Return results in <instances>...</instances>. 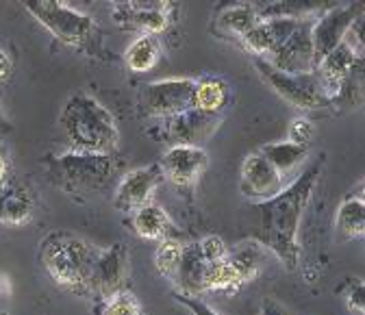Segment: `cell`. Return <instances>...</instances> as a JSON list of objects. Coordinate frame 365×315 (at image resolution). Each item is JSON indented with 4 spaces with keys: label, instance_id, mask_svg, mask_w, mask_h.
Segmentation results:
<instances>
[{
    "label": "cell",
    "instance_id": "6da1fadb",
    "mask_svg": "<svg viewBox=\"0 0 365 315\" xmlns=\"http://www.w3.org/2000/svg\"><path fill=\"white\" fill-rule=\"evenodd\" d=\"M322 172V163H315L307 172H300L279 196L265 202H257L259 231L257 239L265 250H272L287 269H296L300 263L298 229L302 213L311 200L315 183Z\"/></svg>",
    "mask_w": 365,
    "mask_h": 315
},
{
    "label": "cell",
    "instance_id": "7a4b0ae2",
    "mask_svg": "<svg viewBox=\"0 0 365 315\" xmlns=\"http://www.w3.org/2000/svg\"><path fill=\"white\" fill-rule=\"evenodd\" d=\"M98 250L72 233L55 231L41 239L39 261L59 289L85 298L94 287Z\"/></svg>",
    "mask_w": 365,
    "mask_h": 315
},
{
    "label": "cell",
    "instance_id": "3957f363",
    "mask_svg": "<svg viewBox=\"0 0 365 315\" xmlns=\"http://www.w3.org/2000/svg\"><path fill=\"white\" fill-rule=\"evenodd\" d=\"M59 124L72 153L111 155L118 148L120 130L115 118L91 94H72L61 109Z\"/></svg>",
    "mask_w": 365,
    "mask_h": 315
},
{
    "label": "cell",
    "instance_id": "277c9868",
    "mask_svg": "<svg viewBox=\"0 0 365 315\" xmlns=\"http://www.w3.org/2000/svg\"><path fill=\"white\" fill-rule=\"evenodd\" d=\"M51 181L72 198L87 200L96 194L105 192L118 165L111 155H96V153H66L61 157H53L46 161Z\"/></svg>",
    "mask_w": 365,
    "mask_h": 315
},
{
    "label": "cell",
    "instance_id": "5b68a950",
    "mask_svg": "<svg viewBox=\"0 0 365 315\" xmlns=\"http://www.w3.org/2000/svg\"><path fill=\"white\" fill-rule=\"evenodd\" d=\"M24 9L66 46L91 57L101 53L103 31L91 16L57 3V0H31V3H24Z\"/></svg>",
    "mask_w": 365,
    "mask_h": 315
},
{
    "label": "cell",
    "instance_id": "8992f818",
    "mask_svg": "<svg viewBox=\"0 0 365 315\" xmlns=\"http://www.w3.org/2000/svg\"><path fill=\"white\" fill-rule=\"evenodd\" d=\"M252 61H255L261 78L269 85V89H274V92H277L285 103H289L292 107L302 109V111H315V109H327L333 105L329 100V96L324 94L322 83H319L315 72L287 74V72L274 70L263 59H252Z\"/></svg>",
    "mask_w": 365,
    "mask_h": 315
},
{
    "label": "cell",
    "instance_id": "52a82bcc",
    "mask_svg": "<svg viewBox=\"0 0 365 315\" xmlns=\"http://www.w3.org/2000/svg\"><path fill=\"white\" fill-rule=\"evenodd\" d=\"M194 109V78H161L144 87V111L150 118H174Z\"/></svg>",
    "mask_w": 365,
    "mask_h": 315
},
{
    "label": "cell",
    "instance_id": "ba28073f",
    "mask_svg": "<svg viewBox=\"0 0 365 315\" xmlns=\"http://www.w3.org/2000/svg\"><path fill=\"white\" fill-rule=\"evenodd\" d=\"M363 18V5L352 3V5H341V7H331L319 14L317 20H313L311 26V43H313V59L315 66L322 61L333 48H337L344 41L348 29ZM315 70V68H313Z\"/></svg>",
    "mask_w": 365,
    "mask_h": 315
},
{
    "label": "cell",
    "instance_id": "9c48e42d",
    "mask_svg": "<svg viewBox=\"0 0 365 315\" xmlns=\"http://www.w3.org/2000/svg\"><path fill=\"white\" fill-rule=\"evenodd\" d=\"M176 7L172 3H161V0H155V3H118L111 9V18L113 22L124 29V31H137L140 35H161L163 31H168L172 16H174Z\"/></svg>",
    "mask_w": 365,
    "mask_h": 315
},
{
    "label": "cell",
    "instance_id": "30bf717a",
    "mask_svg": "<svg viewBox=\"0 0 365 315\" xmlns=\"http://www.w3.org/2000/svg\"><path fill=\"white\" fill-rule=\"evenodd\" d=\"M163 181L165 178L161 174L159 163L130 170L115 190L113 207L122 213H135L137 209L153 202V196L161 187Z\"/></svg>",
    "mask_w": 365,
    "mask_h": 315
},
{
    "label": "cell",
    "instance_id": "8fae6325",
    "mask_svg": "<svg viewBox=\"0 0 365 315\" xmlns=\"http://www.w3.org/2000/svg\"><path fill=\"white\" fill-rule=\"evenodd\" d=\"M289 185L287 178H283L274 165L257 150L248 155L242 163V178L240 190L252 202H265L274 196H279Z\"/></svg>",
    "mask_w": 365,
    "mask_h": 315
},
{
    "label": "cell",
    "instance_id": "7c38bea8",
    "mask_svg": "<svg viewBox=\"0 0 365 315\" xmlns=\"http://www.w3.org/2000/svg\"><path fill=\"white\" fill-rule=\"evenodd\" d=\"M311 26H313V20L309 18L302 20L300 26L289 35V39L281 43V46L263 61L272 66L274 70L287 72V74L313 72L315 59H313V43H311Z\"/></svg>",
    "mask_w": 365,
    "mask_h": 315
},
{
    "label": "cell",
    "instance_id": "4fadbf2b",
    "mask_svg": "<svg viewBox=\"0 0 365 315\" xmlns=\"http://www.w3.org/2000/svg\"><path fill=\"white\" fill-rule=\"evenodd\" d=\"M209 165V155L200 146H170L161 161V174L172 185L187 190L205 174Z\"/></svg>",
    "mask_w": 365,
    "mask_h": 315
},
{
    "label": "cell",
    "instance_id": "5bb4252c",
    "mask_svg": "<svg viewBox=\"0 0 365 315\" xmlns=\"http://www.w3.org/2000/svg\"><path fill=\"white\" fill-rule=\"evenodd\" d=\"M222 118L198 109L182 111L163 122V135L172 146H200L220 128Z\"/></svg>",
    "mask_w": 365,
    "mask_h": 315
},
{
    "label": "cell",
    "instance_id": "9a60e30c",
    "mask_svg": "<svg viewBox=\"0 0 365 315\" xmlns=\"http://www.w3.org/2000/svg\"><path fill=\"white\" fill-rule=\"evenodd\" d=\"M361 59V53H356L348 41H341L337 48H333L322 61L315 66V74L322 83L324 94L331 103L339 100V96L346 92L348 81L356 72V63Z\"/></svg>",
    "mask_w": 365,
    "mask_h": 315
},
{
    "label": "cell",
    "instance_id": "2e32d148",
    "mask_svg": "<svg viewBox=\"0 0 365 315\" xmlns=\"http://www.w3.org/2000/svg\"><path fill=\"white\" fill-rule=\"evenodd\" d=\"M130 274V257L124 244H113L105 250H98L96 269H94V287L91 296L103 300L124 289V283Z\"/></svg>",
    "mask_w": 365,
    "mask_h": 315
},
{
    "label": "cell",
    "instance_id": "e0dca14e",
    "mask_svg": "<svg viewBox=\"0 0 365 315\" xmlns=\"http://www.w3.org/2000/svg\"><path fill=\"white\" fill-rule=\"evenodd\" d=\"M300 22L302 20H294V18H269V20H261L242 39V43H244L246 51L255 59H267L274 51L281 46V43H285L289 39V35L300 26Z\"/></svg>",
    "mask_w": 365,
    "mask_h": 315
},
{
    "label": "cell",
    "instance_id": "ac0fdd59",
    "mask_svg": "<svg viewBox=\"0 0 365 315\" xmlns=\"http://www.w3.org/2000/svg\"><path fill=\"white\" fill-rule=\"evenodd\" d=\"M35 215V196L33 190L16 181V178H7L5 183H0V224L7 227H24Z\"/></svg>",
    "mask_w": 365,
    "mask_h": 315
},
{
    "label": "cell",
    "instance_id": "d6986e66",
    "mask_svg": "<svg viewBox=\"0 0 365 315\" xmlns=\"http://www.w3.org/2000/svg\"><path fill=\"white\" fill-rule=\"evenodd\" d=\"M207 272H209V263L202 257L200 244L198 242L196 244H185V246H182L178 267H176V272L172 277V283L176 285L178 294L200 298L202 294H207V289H205Z\"/></svg>",
    "mask_w": 365,
    "mask_h": 315
},
{
    "label": "cell",
    "instance_id": "ffe728a7",
    "mask_svg": "<svg viewBox=\"0 0 365 315\" xmlns=\"http://www.w3.org/2000/svg\"><path fill=\"white\" fill-rule=\"evenodd\" d=\"M259 153L274 165L283 178L287 181H296V176L300 174L302 163L309 157V148L307 146H298L294 142H274V144H265L259 148Z\"/></svg>",
    "mask_w": 365,
    "mask_h": 315
},
{
    "label": "cell",
    "instance_id": "44dd1931",
    "mask_svg": "<svg viewBox=\"0 0 365 315\" xmlns=\"http://www.w3.org/2000/svg\"><path fill=\"white\" fill-rule=\"evenodd\" d=\"M231 100V87L217 76L194 78V109L220 115Z\"/></svg>",
    "mask_w": 365,
    "mask_h": 315
},
{
    "label": "cell",
    "instance_id": "7402d4cb",
    "mask_svg": "<svg viewBox=\"0 0 365 315\" xmlns=\"http://www.w3.org/2000/svg\"><path fill=\"white\" fill-rule=\"evenodd\" d=\"M335 229H337L339 242H354L365 235V200H363V196H350L339 205Z\"/></svg>",
    "mask_w": 365,
    "mask_h": 315
},
{
    "label": "cell",
    "instance_id": "603a6c76",
    "mask_svg": "<svg viewBox=\"0 0 365 315\" xmlns=\"http://www.w3.org/2000/svg\"><path fill=\"white\" fill-rule=\"evenodd\" d=\"M130 224L137 235L142 239H150V242L165 239L172 229L168 213L159 205H153V202L130 213Z\"/></svg>",
    "mask_w": 365,
    "mask_h": 315
},
{
    "label": "cell",
    "instance_id": "cb8c5ba5",
    "mask_svg": "<svg viewBox=\"0 0 365 315\" xmlns=\"http://www.w3.org/2000/svg\"><path fill=\"white\" fill-rule=\"evenodd\" d=\"M261 22V16H259V7L257 5H233V7H226L215 24H217V31L228 35V37H237L240 41Z\"/></svg>",
    "mask_w": 365,
    "mask_h": 315
},
{
    "label": "cell",
    "instance_id": "d4e9b609",
    "mask_svg": "<svg viewBox=\"0 0 365 315\" xmlns=\"http://www.w3.org/2000/svg\"><path fill=\"white\" fill-rule=\"evenodd\" d=\"M161 57V43L155 35H137L124 53L126 68L135 74H144L157 66Z\"/></svg>",
    "mask_w": 365,
    "mask_h": 315
},
{
    "label": "cell",
    "instance_id": "484cf974",
    "mask_svg": "<svg viewBox=\"0 0 365 315\" xmlns=\"http://www.w3.org/2000/svg\"><path fill=\"white\" fill-rule=\"evenodd\" d=\"M263 261H265V248L259 242H246L240 244L235 250H228V263L237 269L244 285L259 277Z\"/></svg>",
    "mask_w": 365,
    "mask_h": 315
},
{
    "label": "cell",
    "instance_id": "4316f807",
    "mask_svg": "<svg viewBox=\"0 0 365 315\" xmlns=\"http://www.w3.org/2000/svg\"><path fill=\"white\" fill-rule=\"evenodd\" d=\"M244 287L242 277L237 274V269L226 261L222 263H213L209 265V272H207V283L205 289L207 291H220V294H235Z\"/></svg>",
    "mask_w": 365,
    "mask_h": 315
},
{
    "label": "cell",
    "instance_id": "83f0119b",
    "mask_svg": "<svg viewBox=\"0 0 365 315\" xmlns=\"http://www.w3.org/2000/svg\"><path fill=\"white\" fill-rule=\"evenodd\" d=\"M180 254H182V244L174 237H165L159 242L157 246V252H155V265H157V272L172 281L176 267H178V261H180Z\"/></svg>",
    "mask_w": 365,
    "mask_h": 315
},
{
    "label": "cell",
    "instance_id": "f1b7e54d",
    "mask_svg": "<svg viewBox=\"0 0 365 315\" xmlns=\"http://www.w3.org/2000/svg\"><path fill=\"white\" fill-rule=\"evenodd\" d=\"M101 315H142V302L133 291H118L105 300Z\"/></svg>",
    "mask_w": 365,
    "mask_h": 315
},
{
    "label": "cell",
    "instance_id": "f546056e",
    "mask_svg": "<svg viewBox=\"0 0 365 315\" xmlns=\"http://www.w3.org/2000/svg\"><path fill=\"white\" fill-rule=\"evenodd\" d=\"M198 244H200L202 257L207 259V263H209V265H213V263H222V261H226V259H228V246H226L220 237L209 235V237H205V239H202V242H198Z\"/></svg>",
    "mask_w": 365,
    "mask_h": 315
},
{
    "label": "cell",
    "instance_id": "4dcf8cb0",
    "mask_svg": "<svg viewBox=\"0 0 365 315\" xmlns=\"http://www.w3.org/2000/svg\"><path fill=\"white\" fill-rule=\"evenodd\" d=\"M313 122L309 118H296L289 124V142L298 144V146H309V142L313 140Z\"/></svg>",
    "mask_w": 365,
    "mask_h": 315
},
{
    "label": "cell",
    "instance_id": "1f68e13d",
    "mask_svg": "<svg viewBox=\"0 0 365 315\" xmlns=\"http://www.w3.org/2000/svg\"><path fill=\"white\" fill-rule=\"evenodd\" d=\"M174 300H176L178 304L185 306L192 315H220V313H217L215 309H211L202 298H194V296H185V294L174 291Z\"/></svg>",
    "mask_w": 365,
    "mask_h": 315
},
{
    "label": "cell",
    "instance_id": "d6a6232c",
    "mask_svg": "<svg viewBox=\"0 0 365 315\" xmlns=\"http://www.w3.org/2000/svg\"><path fill=\"white\" fill-rule=\"evenodd\" d=\"M346 302H348V309H350V311H354V313H359V315H363V313H365L363 283H361V281H359V283H352V287H350V291H348Z\"/></svg>",
    "mask_w": 365,
    "mask_h": 315
},
{
    "label": "cell",
    "instance_id": "836d02e7",
    "mask_svg": "<svg viewBox=\"0 0 365 315\" xmlns=\"http://www.w3.org/2000/svg\"><path fill=\"white\" fill-rule=\"evenodd\" d=\"M11 172V153L5 142H0V183H5Z\"/></svg>",
    "mask_w": 365,
    "mask_h": 315
},
{
    "label": "cell",
    "instance_id": "e575fe53",
    "mask_svg": "<svg viewBox=\"0 0 365 315\" xmlns=\"http://www.w3.org/2000/svg\"><path fill=\"white\" fill-rule=\"evenodd\" d=\"M261 315H292L285 306H281L279 302H263V309H261Z\"/></svg>",
    "mask_w": 365,
    "mask_h": 315
},
{
    "label": "cell",
    "instance_id": "d590c367",
    "mask_svg": "<svg viewBox=\"0 0 365 315\" xmlns=\"http://www.w3.org/2000/svg\"><path fill=\"white\" fill-rule=\"evenodd\" d=\"M11 70H14V63L9 59V55L0 48V78H7L11 74Z\"/></svg>",
    "mask_w": 365,
    "mask_h": 315
},
{
    "label": "cell",
    "instance_id": "8d00e7d4",
    "mask_svg": "<svg viewBox=\"0 0 365 315\" xmlns=\"http://www.w3.org/2000/svg\"><path fill=\"white\" fill-rule=\"evenodd\" d=\"M9 130H11V124L7 122V118L3 113H0V135H7Z\"/></svg>",
    "mask_w": 365,
    "mask_h": 315
}]
</instances>
